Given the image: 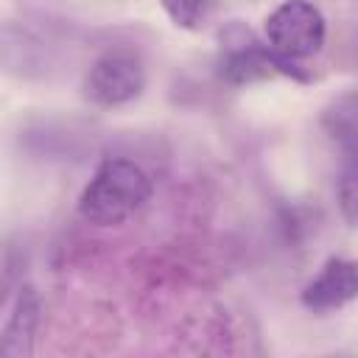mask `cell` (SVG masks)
I'll return each instance as SVG.
<instances>
[{
  "mask_svg": "<svg viewBox=\"0 0 358 358\" xmlns=\"http://www.w3.org/2000/svg\"><path fill=\"white\" fill-rule=\"evenodd\" d=\"M145 90V67L137 53L115 48L101 53L84 78V95L95 106H123L140 98Z\"/></svg>",
  "mask_w": 358,
  "mask_h": 358,
  "instance_id": "277c9868",
  "label": "cell"
},
{
  "mask_svg": "<svg viewBox=\"0 0 358 358\" xmlns=\"http://www.w3.org/2000/svg\"><path fill=\"white\" fill-rule=\"evenodd\" d=\"M151 176L126 157H106L78 196V215L95 227L129 221L151 199Z\"/></svg>",
  "mask_w": 358,
  "mask_h": 358,
  "instance_id": "6da1fadb",
  "label": "cell"
},
{
  "mask_svg": "<svg viewBox=\"0 0 358 358\" xmlns=\"http://www.w3.org/2000/svg\"><path fill=\"white\" fill-rule=\"evenodd\" d=\"M39 313H42V305H39L36 288L22 282L6 305V319L0 330V352L6 358H28L34 352Z\"/></svg>",
  "mask_w": 358,
  "mask_h": 358,
  "instance_id": "8992f818",
  "label": "cell"
},
{
  "mask_svg": "<svg viewBox=\"0 0 358 358\" xmlns=\"http://www.w3.org/2000/svg\"><path fill=\"white\" fill-rule=\"evenodd\" d=\"M322 129L333 143L347 151H358V90L341 92L322 112Z\"/></svg>",
  "mask_w": 358,
  "mask_h": 358,
  "instance_id": "52a82bcc",
  "label": "cell"
},
{
  "mask_svg": "<svg viewBox=\"0 0 358 358\" xmlns=\"http://www.w3.org/2000/svg\"><path fill=\"white\" fill-rule=\"evenodd\" d=\"M218 76L227 84L246 87L257 81H268L274 76H285L294 81H310V73L302 64L282 59L266 39L255 36L243 22L232 20L218 34Z\"/></svg>",
  "mask_w": 358,
  "mask_h": 358,
  "instance_id": "7a4b0ae2",
  "label": "cell"
},
{
  "mask_svg": "<svg viewBox=\"0 0 358 358\" xmlns=\"http://www.w3.org/2000/svg\"><path fill=\"white\" fill-rule=\"evenodd\" d=\"M358 299V260L327 257L324 266L299 294V302L310 313H330Z\"/></svg>",
  "mask_w": 358,
  "mask_h": 358,
  "instance_id": "5b68a950",
  "label": "cell"
},
{
  "mask_svg": "<svg viewBox=\"0 0 358 358\" xmlns=\"http://www.w3.org/2000/svg\"><path fill=\"white\" fill-rule=\"evenodd\" d=\"M168 20L182 31H199L215 11L218 0H159Z\"/></svg>",
  "mask_w": 358,
  "mask_h": 358,
  "instance_id": "9c48e42d",
  "label": "cell"
},
{
  "mask_svg": "<svg viewBox=\"0 0 358 358\" xmlns=\"http://www.w3.org/2000/svg\"><path fill=\"white\" fill-rule=\"evenodd\" d=\"M336 201L341 210V218L358 229V151H347L338 179H336Z\"/></svg>",
  "mask_w": 358,
  "mask_h": 358,
  "instance_id": "ba28073f",
  "label": "cell"
},
{
  "mask_svg": "<svg viewBox=\"0 0 358 358\" xmlns=\"http://www.w3.org/2000/svg\"><path fill=\"white\" fill-rule=\"evenodd\" d=\"M263 39L288 62L302 64L322 53L327 22L310 0H282L263 22Z\"/></svg>",
  "mask_w": 358,
  "mask_h": 358,
  "instance_id": "3957f363",
  "label": "cell"
}]
</instances>
